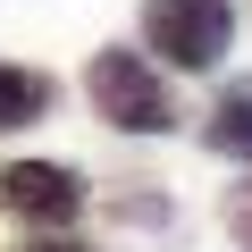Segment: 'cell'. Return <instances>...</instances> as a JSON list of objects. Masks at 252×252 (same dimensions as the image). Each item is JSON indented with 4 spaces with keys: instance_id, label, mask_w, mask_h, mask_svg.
<instances>
[{
    "instance_id": "cell-1",
    "label": "cell",
    "mask_w": 252,
    "mask_h": 252,
    "mask_svg": "<svg viewBox=\"0 0 252 252\" xmlns=\"http://www.w3.org/2000/svg\"><path fill=\"white\" fill-rule=\"evenodd\" d=\"M235 42V0H143V51L202 76Z\"/></svg>"
},
{
    "instance_id": "cell-2",
    "label": "cell",
    "mask_w": 252,
    "mask_h": 252,
    "mask_svg": "<svg viewBox=\"0 0 252 252\" xmlns=\"http://www.w3.org/2000/svg\"><path fill=\"white\" fill-rule=\"evenodd\" d=\"M84 93H93V109L118 135H168L177 126V101H168V84H160V67L143 51H101L93 76H84Z\"/></svg>"
},
{
    "instance_id": "cell-3",
    "label": "cell",
    "mask_w": 252,
    "mask_h": 252,
    "mask_svg": "<svg viewBox=\"0 0 252 252\" xmlns=\"http://www.w3.org/2000/svg\"><path fill=\"white\" fill-rule=\"evenodd\" d=\"M0 210H17L26 227H67L84 210V177L59 160H17V168H0Z\"/></svg>"
},
{
    "instance_id": "cell-4",
    "label": "cell",
    "mask_w": 252,
    "mask_h": 252,
    "mask_svg": "<svg viewBox=\"0 0 252 252\" xmlns=\"http://www.w3.org/2000/svg\"><path fill=\"white\" fill-rule=\"evenodd\" d=\"M202 143H210L219 160H244V168H252V76H235V84L210 101V118H202Z\"/></svg>"
},
{
    "instance_id": "cell-5",
    "label": "cell",
    "mask_w": 252,
    "mask_h": 252,
    "mask_svg": "<svg viewBox=\"0 0 252 252\" xmlns=\"http://www.w3.org/2000/svg\"><path fill=\"white\" fill-rule=\"evenodd\" d=\"M51 101H59V84H51L42 67H17V59H0V135H17V126L51 118Z\"/></svg>"
},
{
    "instance_id": "cell-6",
    "label": "cell",
    "mask_w": 252,
    "mask_h": 252,
    "mask_svg": "<svg viewBox=\"0 0 252 252\" xmlns=\"http://www.w3.org/2000/svg\"><path fill=\"white\" fill-rule=\"evenodd\" d=\"M109 210H118L126 227H135V219H143V227H168V202H160V193H118Z\"/></svg>"
},
{
    "instance_id": "cell-7",
    "label": "cell",
    "mask_w": 252,
    "mask_h": 252,
    "mask_svg": "<svg viewBox=\"0 0 252 252\" xmlns=\"http://www.w3.org/2000/svg\"><path fill=\"white\" fill-rule=\"evenodd\" d=\"M227 235H235V244L252 252V177H244V185L227 193Z\"/></svg>"
},
{
    "instance_id": "cell-8",
    "label": "cell",
    "mask_w": 252,
    "mask_h": 252,
    "mask_svg": "<svg viewBox=\"0 0 252 252\" xmlns=\"http://www.w3.org/2000/svg\"><path fill=\"white\" fill-rule=\"evenodd\" d=\"M17 252H93V244H76V235H34V244H17Z\"/></svg>"
}]
</instances>
